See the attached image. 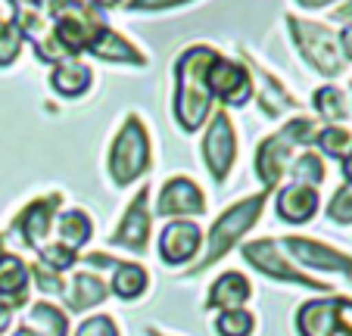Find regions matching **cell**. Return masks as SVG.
<instances>
[{
  "label": "cell",
  "mask_w": 352,
  "mask_h": 336,
  "mask_svg": "<svg viewBox=\"0 0 352 336\" xmlns=\"http://www.w3.org/2000/svg\"><path fill=\"white\" fill-rule=\"evenodd\" d=\"M219 56L215 47L193 44L175 60V119L184 131H199L209 119L212 97H209L206 72Z\"/></svg>",
  "instance_id": "6da1fadb"
},
{
  "label": "cell",
  "mask_w": 352,
  "mask_h": 336,
  "mask_svg": "<svg viewBox=\"0 0 352 336\" xmlns=\"http://www.w3.org/2000/svg\"><path fill=\"white\" fill-rule=\"evenodd\" d=\"M315 119L309 115H299V119H290L278 134L265 137L256 150V178L265 184V190L272 193L274 187L280 184V178L287 175L290 168V159H293V150L296 146H306V144H315Z\"/></svg>",
  "instance_id": "7a4b0ae2"
},
{
  "label": "cell",
  "mask_w": 352,
  "mask_h": 336,
  "mask_svg": "<svg viewBox=\"0 0 352 336\" xmlns=\"http://www.w3.org/2000/svg\"><path fill=\"white\" fill-rule=\"evenodd\" d=\"M265 197H268V190L253 193V197L240 199V203H234L231 209L221 212V215L215 218L212 231H209L206 252H203V258H199L190 271H206V268H212L219 258H225L228 252L237 246V240L259 221V212H262V205H265Z\"/></svg>",
  "instance_id": "3957f363"
},
{
  "label": "cell",
  "mask_w": 352,
  "mask_h": 336,
  "mask_svg": "<svg viewBox=\"0 0 352 336\" xmlns=\"http://www.w3.org/2000/svg\"><path fill=\"white\" fill-rule=\"evenodd\" d=\"M290 22V34L296 41L302 60L324 78H340L346 72V56L340 50V38L321 22H309L299 16H287Z\"/></svg>",
  "instance_id": "277c9868"
},
{
  "label": "cell",
  "mask_w": 352,
  "mask_h": 336,
  "mask_svg": "<svg viewBox=\"0 0 352 336\" xmlns=\"http://www.w3.org/2000/svg\"><path fill=\"white\" fill-rule=\"evenodd\" d=\"M107 168L119 187H128L150 168V137H146V128L140 125L138 115H128L122 131L116 134Z\"/></svg>",
  "instance_id": "5b68a950"
},
{
  "label": "cell",
  "mask_w": 352,
  "mask_h": 336,
  "mask_svg": "<svg viewBox=\"0 0 352 336\" xmlns=\"http://www.w3.org/2000/svg\"><path fill=\"white\" fill-rule=\"evenodd\" d=\"M107 28V19H103V10H97L94 3H81V7L63 13L60 19H54L50 32H54L56 44L66 56H78L87 47L97 41V34Z\"/></svg>",
  "instance_id": "8992f818"
},
{
  "label": "cell",
  "mask_w": 352,
  "mask_h": 336,
  "mask_svg": "<svg viewBox=\"0 0 352 336\" xmlns=\"http://www.w3.org/2000/svg\"><path fill=\"white\" fill-rule=\"evenodd\" d=\"M240 252H243V258L253 265L256 271H262V274L274 277V280H287V284H299V287H309V290H321V293L331 290L324 280H315V277L302 274L299 268H293V265L284 258V252L278 249V243H274V240H253V243H246Z\"/></svg>",
  "instance_id": "52a82bcc"
},
{
  "label": "cell",
  "mask_w": 352,
  "mask_h": 336,
  "mask_svg": "<svg viewBox=\"0 0 352 336\" xmlns=\"http://www.w3.org/2000/svg\"><path fill=\"white\" fill-rule=\"evenodd\" d=\"M206 85H209V97L221 100L225 106H243L246 100L253 97V78H250V69L237 60L221 56V53L212 60V66H209Z\"/></svg>",
  "instance_id": "ba28073f"
},
{
  "label": "cell",
  "mask_w": 352,
  "mask_h": 336,
  "mask_svg": "<svg viewBox=\"0 0 352 336\" xmlns=\"http://www.w3.org/2000/svg\"><path fill=\"white\" fill-rule=\"evenodd\" d=\"M234 156H237L234 125H231V119H228V112L219 109L212 119H209L206 137H203V162H206L209 175H212L219 184L228 178V172H231Z\"/></svg>",
  "instance_id": "9c48e42d"
},
{
  "label": "cell",
  "mask_w": 352,
  "mask_h": 336,
  "mask_svg": "<svg viewBox=\"0 0 352 336\" xmlns=\"http://www.w3.org/2000/svg\"><path fill=\"white\" fill-rule=\"evenodd\" d=\"M280 246H284L287 256L296 258L302 268L333 271V274L352 277V256H346V252L333 249V246H327V243H318V240H309V237H287Z\"/></svg>",
  "instance_id": "30bf717a"
},
{
  "label": "cell",
  "mask_w": 352,
  "mask_h": 336,
  "mask_svg": "<svg viewBox=\"0 0 352 336\" xmlns=\"http://www.w3.org/2000/svg\"><path fill=\"white\" fill-rule=\"evenodd\" d=\"M146 199H150V187H140L138 197L131 199V205H128L125 215H122L119 231L109 240L113 246L131 249V252H138V256L146 252V246H150V209H146Z\"/></svg>",
  "instance_id": "8fae6325"
},
{
  "label": "cell",
  "mask_w": 352,
  "mask_h": 336,
  "mask_svg": "<svg viewBox=\"0 0 352 336\" xmlns=\"http://www.w3.org/2000/svg\"><path fill=\"white\" fill-rule=\"evenodd\" d=\"M63 197L60 193H50V197H41L34 203H28L25 209L19 212V218L13 221V227L19 231L22 243L32 246L34 252L47 243V234L54 231V218H56V209H60Z\"/></svg>",
  "instance_id": "7c38bea8"
},
{
  "label": "cell",
  "mask_w": 352,
  "mask_h": 336,
  "mask_svg": "<svg viewBox=\"0 0 352 336\" xmlns=\"http://www.w3.org/2000/svg\"><path fill=\"white\" fill-rule=\"evenodd\" d=\"M206 212V199L203 190L193 184L190 178H172L160 190V203H156V215L160 218H181V215H203Z\"/></svg>",
  "instance_id": "4fadbf2b"
},
{
  "label": "cell",
  "mask_w": 352,
  "mask_h": 336,
  "mask_svg": "<svg viewBox=\"0 0 352 336\" xmlns=\"http://www.w3.org/2000/svg\"><path fill=\"white\" fill-rule=\"evenodd\" d=\"M203 231L197 221H172L160 234V256L166 265H184L199 252Z\"/></svg>",
  "instance_id": "5bb4252c"
},
{
  "label": "cell",
  "mask_w": 352,
  "mask_h": 336,
  "mask_svg": "<svg viewBox=\"0 0 352 336\" xmlns=\"http://www.w3.org/2000/svg\"><path fill=\"white\" fill-rule=\"evenodd\" d=\"M318 190L306 184H287L278 190V199H274V215L287 224H306L318 215Z\"/></svg>",
  "instance_id": "9a60e30c"
},
{
  "label": "cell",
  "mask_w": 352,
  "mask_h": 336,
  "mask_svg": "<svg viewBox=\"0 0 352 336\" xmlns=\"http://www.w3.org/2000/svg\"><path fill=\"white\" fill-rule=\"evenodd\" d=\"M246 69H250V78H253V97H256V103H259L262 115H268V119H280L284 112L296 109V100L278 85V78H272V75L262 72V69L253 66V63H250Z\"/></svg>",
  "instance_id": "2e32d148"
},
{
  "label": "cell",
  "mask_w": 352,
  "mask_h": 336,
  "mask_svg": "<svg viewBox=\"0 0 352 336\" xmlns=\"http://www.w3.org/2000/svg\"><path fill=\"white\" fill-rule=\"evenodd\" d=\"M337 327V296L309 299L296 311V330L299 336H333Z\"/></svg>",
  "instance_id": "e0dca14e"
},
{
  "label": "cell",
  "mask_w": 352,
  "mask_h": 336,
  "mask_svg": "<svg viewBox=\"0 0 352 336\" xmlns=\"http://www.w3.org/2000/svg\"><path fill=\"white\" fill-rule=\"evenodd\" d=\"M253 299V284L246 280L240 271H225V274L209 287L206 309L228 311V309H243V302Z\"/></svg>",
  "instance_id": "ac0fdd59"
},
{
  "label": "cell",
  "mask_w": 352,
  "mask_h": 336,
  "mask_svg": "<svg viewBox=\"0 0 352 336\" xmlns=\"http://www.w3.org/2000/svg\"><path fill=\"white\" fill-rule=\"evenodd\" d=\"M107 296H109V287L103 284V277L91 274V271H78L66 284V290H63V302L72 311H87L94 305H100Z\"/></svg>",
  "instance_id": "d6986e66"
},
{
  "label": "cell",
  "mask_w": 352,
  "mask_h": 336,
  "mask_svg": "<svg viewBox=\"0 0 352 336\" xmlns=\"http://www.w3.org/2000/svg\"><path fill=\"white\" fill-rule=\"evenodd\" d=\"M87 53L97 56V60H107V63H131V66H144L146 63L144 53H140L131 41L122 38L119 32H113L109 25L97 34V41L87 47Z\"/></svg>",
  "instance_id": "ffe728a7"
},
{
  "label": "cell",
  "mask_w": 352,
  "mask_h": 336,
  "mask_svg": "<svg viewBox=\"0 0 352 336\" xmlns=\"http://www.w3.org/2000/svg\"><path fill=\"white\" fill-rule=\"evenodd\" d=\"M28 296V265L19 256L7 252L0 258V299H7L13 309H19Z\"/></svg>",
  "instance_id": "44dd1931"
},
{
  "label": "cell",
  "mask_w": 352,
  "mask_h": 336,
  "mask_svg": "<svg viewBox=\"0 0 352 336\" xmlns=\"http://www.w3.org/2000/svg\"><path fill=\"white\" fill-rule=\"evenodd\" d=\"M50 85H54V91L63 93V97H81V93L91 87V69H87L85 63L78 60V56L60 60L54 66Z\"/></svg>",
  "instance_id": "7402d4cb"
},
{
  "label": "cell",
  "mask_w": 352,
  "mask_h": 336,
  "mask_svg": "<svg viewBox=\"0 0 352 336\" xmlns=\"http://www.w3.org/2000/svg\"><path fill=\"white\" fill-rule=\"evenodd\" d=\"M22 327L34 330L41 336H66L69 333V317L66 311H60L50 302H34L25 315V324Z\"/></svg>",
  "instance_id": "603a6c76"
},
{
  "label": "cell",
  "mask_w": 352,
  "mask_h": 336,
  "mask_svg": "<svg viewBox=\"0 0 352 336\" xmlns=\"http://www.w3.org/2000/svg\"><path fill=\"white\" fill-rule=\"evenodd\" d=\"M312 103H315V112H318L324 122H331V125L346 122L352 112V103H349V97H346V91H340V87H333V85L318 87Z\"/></svg>",
  "instance_id": "cb8c5ba5"
},
{
  "label": "cell",
  "mask_w": 352,
  "mask_h": 336,
  "mask_svg": "<svg viewBox=\"0 0 352 336\" xmlns=\"http://www.w3.org/2000/svg\"><path fill=\"white\" fill-rule=\"evenodd\" d=\"M146 284H150V277H146V271L140 268V265H128V262H119L113 271V284H109V290L116 293L119 299H138L144 296Z\"/></svg>",
  "instance_id": "d4e9b609"
},
{
  "label": "cell",
  "mask_w": 352,
  "mask_h": 336,
  "mask_svg": "<svg viewBox=\"0 0 352 336\" xmlns=\"http://www.w3.org/2000/svg\"><path fill=\"white\" fill-rule=\"evenodd\" d=\"M56 231H60V243L63 246H69V249L78 252V246H85L87 240H91L94 227H91V218H87V212L69 209L66 215H60V221H56Z\"/></svg>",
  "instance_id": "484cf974"
},
{
  "label": "cell",
  "mask_w": 352,
  "mask_h": 336,
  "mask_svg": "<svg viewBox=\"0 0 352 336\" xmlns=\"http://www.w3.org/2000/svg\"><path fill=\"white\" fill-rule=\"evenodd\" d=\"M315 146H318L321 153H327L331 159H340V162H343L352 150V131L343 125H327L315 134Z\"/></svg>",
  "instance_id": "4316f807"
},
{
  "label": "cell",
  "mask_w": 352,
  "mask_h": 336,
  "mask_svg": "<svg viewBox=\"0 0 352 336\" xmlns=\"http://www.w3.org/2000/svg\"><path fill=\"white\" fill-rule=\"evenodd\" d=\"M287 175L293 178V184L318 187L321 181H324V162H321V156H315V153H302V156H296L290 162Z\"/></svg>",
  "instance_id": "83f0119b"
},
{
  "label": "cell",
  "mask_w": 352,
  "mask_h": 336,
  "mask_svg": "<svg viewBox=\"0 0 352 336\" xmlns=\"http://www.w3.org/2000/svg\"><path fill=\"white\" fill-rule=\"evenodd\" d=\"M253 330H256V317L246 309H228L219 311V317H215V333L219 336H250Z\"/></svg>",
  "instance_id": "f1b7e54d"
},
{
  "label": "cell",
  "mask_w": 352,
  "mask_h": 336,
  "mask_svg": "<svg viewBox=\"0 0 352 336\" xmlns=\"http://www.w3.org/2000/svg\"><path fill=\"white\" fill-rule=\"evenodd\" d=\"M22 44H25V34H22V28L16 25L13 19L0 22V69H3V66H13V63L19 60Z\"/></svg>",
  "instance_id": "f546056e"
},
{
  "label": "cell",
  "mask_w": 352,
  "mask_h": 336,
  "mask_svg": "<svg viewBox=\"0 0 352 336\" xmlns=\"http://www.w3.org/2000/svg\"><path fill=\"white\" fill-rule=\"evenodd\" d=\"M38 262L41 265H47L50 271H66V268H72L75 262H78V252L75 249H69V246H63V243H44L38 249Z\"/></svg>",
  "instance_id": "4dcf8cb0"
},
{
  "label": "cell",
  "mask_w": 352,
  "mask_h": 336,
  "mask_svg": "<svg viewBox=\"0 0 352 336\" xmlns=\"http://www.w3.org/2000/svg\"><path fill=\"white\" fill-rule=\"evenodd\" d=\"M28 277H34V280H38V287H41V293H44V296H63V290H66L63 277L56 274V271H50L47 265H41V262L28 265Z\"/></svg>",
  "instance_id": "1f68e13d"
},
{
  "label": "cell",
  "mask_w": 352,
  "mask_h": 336,
  "mask_svg": "<svg viewBox=\"0 0 352 336\" xmlns=\"http://www.w3.org/2000/svg\"><path fill=\"white\" fill-rule=\"evenodd\" d=\"M327 218L337 224H352V184H343L327 203Z\"/></svg>",
  "instance_id": "d6a6232c"
},
{
  "label": "cell",
  "mask_w": 352,
  "mask_h": 336,
  "mask_svg": "<svg viewBox=\"0 0 352 336\" xmlns=\"http://www.w3.org/2000/svg\"><path fill=\"white\" fill-rule=\"evenodd\" d=\"M75 336H119V327L113 324V317L107 315H94L75 330Z\"/></svg>",
  "instance_id": "836d02e7"
},
{
  "label": "cell",
  "mask_w": 352,
  "mask_h": 336,
  "mask_svg": "<svg viewBox=\"0 0 352 336\" xmlns=\"http://www.w3.org/2000/svg\"><path fill=\"white\" fill-rule=\"evenodd\" d=\"M333 336H352V299L337 296V327Z\"/></svg>",
  "instance_id": "e575fe53"
},
{
  "label": "cell",
  "mask_w": 352,
  "mask_h": 336,
  "mask_svg": "<svg viewBox=\"0 0 352 336\" xmlns=\"http://www.w3.org/2000/svg\"><path fill=\"white\" fill-rule=\"evenodd\" d=\"M178 3H187V0H128V10L131 13H144V10H168V7H178Z\"/></svg>",
  "instance_id": "d590c367"
},
{
  "label": "cell",
  "mask_w": 352,
  "mask_h": 336,
  "mask_svg": "<svg viewBox=\"0 0 352 336\" xmlns=\"http://www.w3.org/2000/svg\"><path fill=\"white\" fill-rule=\"evenodd\" d=\"M10 324H13V305L7 299H0V336L10 330Z\"/></svg>",
  "instance_id": "8d00e7d4"
},
{
  "label": "cell",
  "mask_w": 352,
  "mask_h": 336,
  "mask_svg": "<svg viewBox=\"0 0 352 336\" xmlns=\"http://www.w3.org/2000/svg\"><path fill=\"white\" fill-rule=\"evenodd\" d=\"M337 38H340V50H343L346 63H349L352 60V25H343V32H340Z\"/></svg>",
  "instance_id": "74e56055"
},
{
  "label": "cell",
  "mask_w": 352,
  "mask_h": 336,
  "mask_svg": "<svg viewBox=\"0 0 352 336\" xmlns=\"http://www.w3.org/2000/svg\"><path fill=\"white\" fill-rule=\"evenodd\" d=\"M85 262H87V265H97V268H116V265H119L116 258L103 256V252H91V256H87Z\"/></svg>",
  "instance_id": "f35d334b"
},
{
  "label": "cell",
  "mask_w": 352,
  "mask_h": 336,
  "mask_svg": "<svg viewBox=\"0 0 352 336\" xmlns=\"http://www.w3.org/2000/svg\"><path fill=\"white\" fill-rule=\"evenodd\" d=\"M333 22H346V25H352V0H346L340 10H333Z\"/></svg>",
  "instance_id": "ab89813d"
},
{
  "label": "cell",
  "mask_w": 352,
  "mask_h": 336,
  "mask_svg": "<svg viewBox=\"0 0 352 336\" xmlns=\"http://www.w3.org/2000/svg\"><path fill=\"white\" fill-rule=\"evenodd\" d=\"M87 3H94L97 10H113V7H119L122 0H87Z\"/></svg>",
  "instance_id": "60d3db41"
},
{
  "label": "cell",
  "mask_w": 352,
  "mask_h": 336,
  "mask_svg": "<svg viewBox=\"0 0 352 336\" xmlns=\"http://www.w3.org/2000/svg\"><path fill=\"white\" fill-rule=\"evenodd\" d=\"M343 178H346V184H352V150H349V156L343 159Z\"/></svg>",
  "instance_id": "b9f144b4"
},
{
  "label": "cell",
  "mask_w": 352,
  "mask_h": 336,
  "mask_svg": "<svg viewBox=\"0 0 352 336\" xmlns=\"http://www.w3.org/2000/svg\"><path fill=\"white\" fill-rule=\"evenodd\" d=\"M302 7H327V3H333V0H299Z\"/></svg>",
  "instance_id": "7bdbcfd3"
},
{
  "label": "cell",
  "mask_w": 352,
  "mask_h": 336,
  "mask_svg": "<svg viewBox=\"0 0 352 336\" xmlns=\"http://www.w3.org/2000/svg\"><path fill=\"white\" fill-rule=\"evenodd\" d=\"M16 336H41V333H34V330H28V327H19L16 330Z\"/></svg>",
  "instance_id": "ee69618b"
},
{
  "label": "cell",
  "mask_w": 352,
  "mask_h": 336,
  "mask_svg": "<svg viewBox=\"0 0 352 336\" xmlns=\"http://www.w3.org/2000/svg\"><path fill=\"white\" fill-rule=\"evenodd\" d=\"M7 256V243H3V237H0V258Z\"/></svg>",
  "instance_id": "f6af8a7d"
},
{
  "label": "cell",
  "mask_w": 352,
  "mask_h": 336,
  "mask_svg": "<svg viewBox=\"0 0 352 336\" xmlns=\"http://www.w3.org/2000/svg\"><path fill=\"white\" fill-rule=\"evenodd\" d=\"M153 336H162V333H153Z\"/></svg>",
  "instance_id": "bcb514c9"
},
{
  "label": "cell",
  "mask_w": 352,
  "mask_h": 336,
  "mask_svg": "<svg viewBox=\"0 0 352 336\" xmlns=\"http://www.w3.org/2000/svg\"><path fill=\"white\" fill-rule=\"evenodd\" d=\"M81 3H87V0H81Z\"/></svg>",
  "instance_id": "7dc6e473"
}]
</instances>
